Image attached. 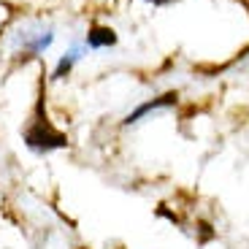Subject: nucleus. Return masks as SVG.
<instances>
[{"label": "nucleus", "mask_w": 249, "mask_h": 249, "mask_svg": "<svg viewBox=\"0 0 249 249\" xmlns=\"http://www.w3.org/2000/svg\"><path fill=\"white\" fill-rule=\"evenodd\" d=\"M25 141H27V146L30 149H36V152H52V149H62L65 146V136L62 133H57L54 127H52L46 119H38L33 127H27L25 130Z\"/></svg>", "instance_id": "obj_1"}, {"label": "nucleus", "mask_w": 249, "mask_h": 249, "mask_svg": "<svg viewBox=\"0 0 249 249\" xmlns=\"http://www.w3.org/2000/svg\"><path fill=\"white\" fill-rule=\"evenodd\" d=\"M174 103H176V92H165V95H160V98H155V100H149V103H143V106H138L133 114H127L124 124H136L138 119L143 117V114L157 111V108H165V106H174Z\"/></svg>", "instance_id": "obj_2"}, {"label": "nucleus", "mask_w": 249, "mask_h": 249, "mask_svg": "<svg viewBox=\"0 0 249 249\" xmlns=\"http://www.w3.org/2000/svg\"><path fill=\"white\" fill-rule=\"evenodd\" d=\"M117 44V33L111 27H92L87 33V46L89 49H106V46Z\"/></svg>", "instance_id": "obj_3"}, {"label": "nucleus", "mask_w": 249, "mask_h": 249, "mask_svg": "<svg viewBox=\"0 0 249 249\" xmlns=\"http://www.w3.org/2000/svg\"><path fill=\"white\" fill-rule=\"evenodd\" d=\"M79 60H81V49L76 46V49H71L68 54H65V57L60 60V65H57V71H54V79H62V76L68 73V71L73 68V65H76Z\"/></svg>", "instance_id": "obj_4"}, {"label": "nucleus", "mask_w": 249, "mask_h": 249, "mask_svg": "<svg viewBox=\"0 0 249 249\" xmlns=\"http://www.w3.org/2000/svg\"><path fill=\"white\" fill-rule=\"evenodd\" d=\"M146 3H152V6H165L168 0H146Z\"/></svg>", "instance_id": "obj_5"}]
</instances>
